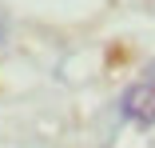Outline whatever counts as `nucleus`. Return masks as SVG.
<instances>
[{
  "label": "nucleus",
  "instance_id": "f257e3e1",
  "mask_svg": "<svg viewBox=\"0 0 155 148\" xmlns=\"http://www.w3.org/2000/svg\"><path fill=\"white\" fill-rule=\"evenodd\" d=\"M123 116L135 124H155V84L143 80V84H131L123 92Z\"/></svg>",
  "mask_w": 155,
  "mask_h": 148
}]
</instances>
